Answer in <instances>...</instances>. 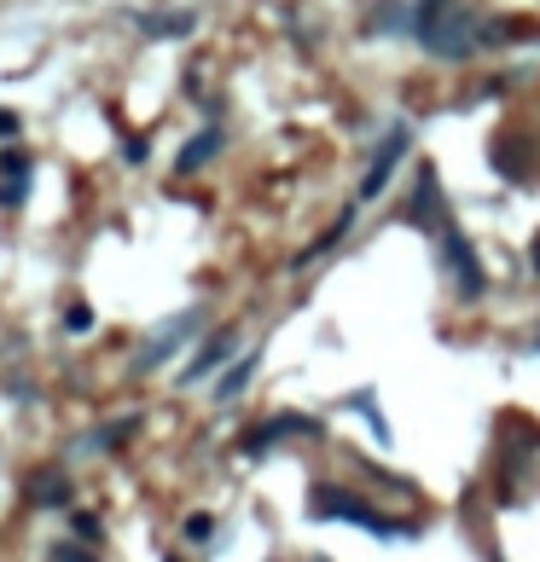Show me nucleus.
Wrapping results in <instances>:
<instances>
[{"label": "nucleus", "mask_w": 540, "mask_h": 562, "mask_svg": "<svg viewBox=\"0 0 540 562\" xmlns=\"http://www.w3.org/2000/svg\"><path fill=\"white\" fill-rule=\"evenodd\" d=\"M140 29L151 41H180V36H192V29H198V12H146Z\"/></svg>", "instance_id": "nucleus-9"}, {"label": "nucleus", "mask_w": 540, "mask_h": 562, "mask_svg": "<svg viewBox=\"0 0 540 562\" xmlns=\"http://www.w3.org/2000/svg\"><path fill=\"white\" fill-rule=\"evenodd\" d=\"M413 12H418V24H413V36L425 41V53L430 59H448V64H460L477 53V12H470V0H413Z\"/></svg>", "instance_id": "nucleus-1"}, {"label": "nucleus", "mask_w": 540, "mask_h": 562, "mask_svg": "<svg viewBox=\"0 0 540 562\" xmlns=\"http://www.w3.org/2000/svg\"><path fill=\"white\" fill-rule=\"evenodd\" d=\"M233 348H239V331H233V325H222V331H215L204 348L192 354V366L180 371V383H204V378H215V371H222V366L233 360Z\"/></svg>", "instance_id": "nucleus-7"}, {"label": "nucleus", "mask_w": 540, "mask_h": 562, "mask_svg": "<svg viewBox=\"0 0 540 562\" xmlns=\"http://www.w3.org/2000/svg\"><path fill=\"white\" fill-rule=\"evenodd\" d=\"M210 534H215V522L204 516V510H198V516H187V539H198V545H204Z\"/></svg>", "instance_id": "nucleus-16"}, {"label": "nucleus", "mask_w": 540, "mask_h": 562, "mask_svg": "<svg viewBox=\"0 0 540 562\" xmlns=\"http://www.w3.org/2000/svg\"><path fill=\"white\" fill-rule=\"evenodd\" d=\"M349 412H361L366 423H373V435L384 440V447H390V423H384V412L373 406V388H361V395H349Z\"/></svg>", "instance_id": "nucleus-13"}, {"label": "nucleus", "mask_w": 540, "mask_h": 562, "mask_svg": "<svg viewBox=\"0 0 540 562\" xmlns=\"http://www.w3.org/2000/svg\"><path fill=\"white\" fill-rule=\"evenodd\" d=\"M64 331H71V336L93 331V308H88V302H71V308H64Z\"/></svg>", "instance_id": "nucleus-15"}, {"label": "nucleus", "mask_w": 540, "mask_h": 562, "mask_svg": "<svg viewBox=\"0 0 540 562\" xmlns=\"http://www.w3.org/2000/svg\"><path fill=\"white\" fill-rule=\"evenodd\" d=\"M215 151H222V128H204V133H198V140H187V151L175 157V175H198V168H204Z\"/></svg>", "instance_id": "nucleus-11"}, {"label": "nucleus", "mask_w": 540, "mask_h": 562, "mask_svg": "<svg viewBox=\"0 0 540 562\" xmlns=\"http://www.w3.org/2000/svg\"><path fill=\"white\" fill-rule=\"evenodd\" d=\"M0 175H29V157H24V151H18V145H12V151H7V157H0Z\"/></svg>", "instance_id": "nucleus-17"}, {"label": "nucleus", "mask_w": 540, "mask_h": 562, "mask_svg": "<svg viewBox=\"0 0 540 562\" xmlns=\"http://www.w3.org/2000/svg\"><path fill=\"white\" fill-rule=\"evenodd\" d=\"M12 133H18V116H12V111H0V140H12Z\"/></svg>", "instance_id": "nucleus-18"}, {"label": "nucleus", "mask_w": 540, "mask_h": 562, "mask_svg": "<svg viewBox=\"0 0 540 562\" xmlns=\"http://www.w3.org/2000/svg\"><path fill=\"white\" fill-rule=\"evenodd\" d=\"M436 261H442V272H448V284H453V296H460V302H477V296L488 291L482 255H477V244L460 232V220H453L448 232H436Z\"/></svg>", "instance_id": "nucleus-3"}, {"label": "nucleus", "mask_w": 540, "mask_h": 562, "mask_svg": "<svg viewBox=\"0 0 540 562\" xmlns=\"http://www.w3.org/2000/svg\"><path fill=\"white\" fill-rule=\"evenodd\" d=\"M319 423L314 418H291V412H279V418H267V423H256L244 440H239V452H250V458H262L274 440H285V435H314Z\"/></svg>", "instance_id": "nucleus-8"}, {"label": "nucleus", "mask_w": 540, "mask_h": 562, "mask_svg": "<svg viewBox=\"0 0 540 562\" xmlns=\"http://www.w3.org/2000/svg\"><path fill=\"white\" fill-rule=\"evenodd\" d=\"M407 145H413V128L407 123H395L390 133H384V145L373 151V163H366V180H361V197H378L384 186L395 180V168H401V157H407Z\"/></svg>", "instance_id": "nucleus-6"}, {"label": "nucleus", "mask_w": 540, "mask_h": 562, "mask_svg": "<svg viewBox=\"0 0 540 562\" xmlns=\"http://www.w3.org/2000/svg\"><path fill=\"white\" fill-rule=\"evenodd\" d=\"M309 510L319 522H354V527H366V534H378V539H413L407 522H390L384 510H373L361 493H349V487H326V482H319L309 493Z\"/></svg>", "instance_id": "nucleus-2"}, {"label": "nucleus", "mask_w": 540, "mask_h": 562, "mask_svg": "<svg viewBox=\"0 0 540 562\" xmlns=\"http://www.w3.org/2000/svg\"><path fill=\"white\" fill-rule=\"evenodd\" d=\"M256 360H262V354H256V348H250V354H239V360H233V366H227V378H222V383H215V400H222V406H227V400H239V395H244V388H250V378H256Z\"/></svg>", "instance_id": "nucleus-10"}, {"label": "nucleus", "mask_w": 540, "mask_h": 562, "mask_svg": "<svg viewBox=\"0 0 540 562\" xmlns=\"http://www.w3.org/2000/svg\"><path fill=\"white\" fill-rule=\"evenodd\" d=\"M529 261H535V272H540V232H535V244H529Z\"/></svg>", "instance_id": "nucleus-20"}, {"label": "nucleus", "mask_w": 540, "mask_h": 562, "mask_svg": "<svg viewBox=\"0 0 540 562\" xmlns=\"http://www.w3.org/2000/svg\"><path fill=\"white\" fill-rule=\"evenodd\" d=\"M407 220H413V227H425V232H448V227H453V209H448V197H442V175H436V163L418 168Z\"/></svg>", "instance_id": "nucleus-4"}, {"label": "nucleus", "mask_w": 540, "mask_h": 562, "mask_svg": "<svg viewBox=\"0 0 540 562\" xmlns=\"http://www.w3.org/2000/svg\"><path fill=\"white\" fill-rule=\"evenodd\" d=\"M29 493H36V504H64V499H71V487H64V475H41V482L29 487Z\"/></svg>", "instance_id": "nucleus-14"}, {"label": "nucleus", "mask_w": 540, "mask_h": 562, "mask_svg": "<svg viewBox=\"0 0 540 562\" xmlns=\"http://www.w3.org/2000/svg\"><path fill=\"white\" fill-rule=\"evenodd\" d=\"M198 325H204V314H175V319H163V325L146 336V348H140V360H134V371H140V378H146V371H158L168 354H180V343H187Z\"/></svg>", "instance_id": "nucleus-5"}, {"label": "nucleus", "mask_w": 540, "mask_h": 562, "mask_svg": "<svg viewBox=\"0 0 540 562\" xmlns=\"http://www.w3.org/2000/svg\"><path fill=\"white\" fill-rule=\"evenodd\" d=\"M413 24H418V12L407 0H390V7L373 12V36H384V29H390V36H413Z\"/></svg>", "instance_id": "nucleus-12"}, {"label": "nucleus", "mask_w": 540, "mask_h": 562, "mask_svg": "<svg viewBox=\"0 0 540 562\" xmlns=\"http://www.w3.org/2000/svg\"><path fill=\"white\" fill-rule=\"evenodd\" d=\"M59 562H93L88 551H76V545H59Z\"/></svg>", "instance_id": "nucleus-19"}]
</instances>
